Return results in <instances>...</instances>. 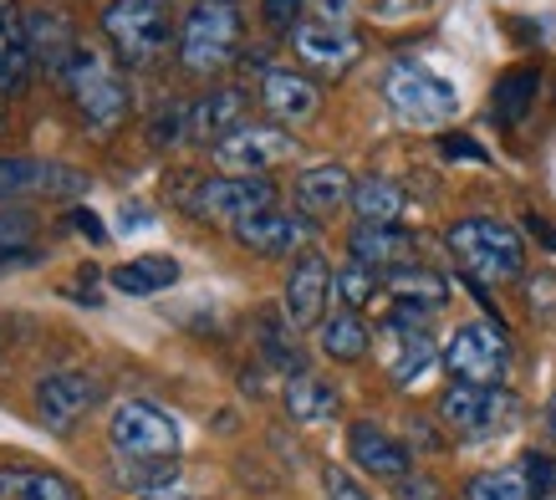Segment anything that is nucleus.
<instances>
[{
  "mask_svg": "<svg viewBox=\"0 0 556 500\" xmlns=\"http://www.w3.org/2000/svg\"><path fill=\"white\" fill-rule=\"evenodd\" d=\"M179 282V261L174 255H134L128 266L113 271V286L128 297H153V291H169Z\"/></svg>",
  "mask_w": 556,
  "mask_h": 500,
  "instance_id": "obj_31",
  "label": "nucleus"
},
{
  "mask_svg": "<svg viewBox=\"0 0 556 500\" xmlns=\"http://www.w3.org/2000/svg\"><path fill=\"white\" fill-rule=\"evenodd\" d=\"M332 297H338V307H348V312H368L372 301L383 297V271L363 266V261H348V266H338V276H332Z\"/></svg>",
  "mask_w": 556,
  "mask_h": 500,
  "instance_id": "obj_32",
  "label": "nucleus"
},
{
  "mask_svg": "<svg viewBox=\"0 0 556 500\" xmlns=\"http://www.w3.org/2000/svg\"><path fill=\"white\" fill-rule=\"evenodd\" d=\"M108 439H113V454L118 460H179V418L164 414L159 403L128 399L113 409V424H108Z\"/></svg>",
  "mask_w": 556,
  "mask_h": 500,
  "instance_id": "obj_9",
  "label": "nucleus"
},
{
  "mask_svg": "<svg viewBox=\"0 0 556 500\" xmlns=\"http://www.w3.org/2000/svg\"><path fill=\"white\" fill-rule=\"evenodd\" d=\"M0 500H83V490L47 465H0Z\"/></svg>",
  "mask_w": 556,
  "mask_h": 500,
  "instance_id": "obj_26",
  "label": "nucleus"
},
{
  "mask_svg": "<svg viewBox=\"0 0 556 500\" xmlns=\"http://www.w3.org/2000/svg\"><path fill=\"white\" fill-rule=\"evenodd\" d=\"M536 98H541V72L536 67H516L495 83V92H490V113H495L501 128H516V123L536 108Z\"/></svg>",
  "mask_w": 556,
  "mask_h": 500,
  "instance_id": "obj_29",
  "label": "nucleus"
},
{
  "mask_svg": "<svg viewBox=\"0 0 556 500\" xmlns=\"http://www.w3.org/2000/svg\"><path fill=\"white\" fill-rule=\"evenodd\" d=\"M510 333L501 322H465L455 337L444 342L439 363L450 367V384H475V388H506L510 378Z\"/></svg>",
  "mask_w": 556,
  "mask_h": 500,
  "instance_id": "obj_5",
  "label": "nucleus"
},
{
  "mask_svg": "<svg viewBox=\"0 0 556 500\" xmlns=\"http://www.w3.org/2000/svg\"><path fill=\"white\" fill-rule=\"evenodd\" d=\"M552 98H556V83H552Z\"/></svg>",
  "mask_w": 556,
  "mask_h": 500,
  "instance_id": "obj_50",
  "label": "nucleus"
},
{
  "mask_svg": "<svg viewBox=\"0 0 556 500\" xmlns=\"http://www.w3.org/2000/svg\"><path fill=\"white\" fill-rule=\"evenodd\" d=\"M31 83V47H26V26L16 21L11 0H0V92H21Z\"/></svg>",
  "mask_w": 556,
  "mask_h": 500,
  "instance_id": "obj_28",
  "label": "nucleus"
},
{
  "mask_svg": "<svg viewBox=\"0 0 556 500\" xmlns=\"http://www.w3.org/2000/svg\"><path fill=\"white\" fill-rule=\"evenodd\" d=\"M516 465H521V475H526L531 500H552L556 496V460L546 450H526Z\"/></svg>",
  "mask_w": 556,
  "mask_h": 500,
  "instance_id": "obj_37",
  "label": "nucleus"
},
{
  "mask_svg": "<svg viewBox=\"0 0 556 500\" xmlns=\"http://www.w3.org/2000/svg\"><path fill=\"white\" fill-rule=\"evenodd\" d=\"M87 189V174L67 164H47V159H0V200H21V195H51V200H72Z\"/></svg>",
  "mask_w": 556,
  "mask_h": 500,
  "instance_id": "obj_15",
  "label": "nucleus"
},
{
  "mask_svg": "<svg viewBox=\"0 0 556 500\" xmlns=\"http://www.w3.org/2000/svg\"><path fill=\"white\" fill-rule=\"evenodd\" d=\"M291 200H296V210L312 220L321 215H338L342 204H353V174L342 164H312L296 174V184H291Z\"/></svg>",
  "mask_w": 556,
  "mask_h": 500,
  "instance_id": "obj_22",
  "label": "nucleus"
},
{
  "mask_svg": "<svg viewBox=\"0 0 556 500\" xmlns=\"http://www.w3.org/2000/svg\"><path fill=\"white\" fill-rule=\"evenodd\" d=\"M526 230H531V240H541V246L556 255V220H546V215L531 210V215H526Z\"/></svg>",
  "mask_w": 556,
  "mask_h": 500,
  "instance_id": "obj_44",
  "label": "nucleus"
},
{
  "mask_svg": "<svg viewBox=\"0 0 556 500\" xmlns=\"http://www.w3.org/2000/svg\"><path fill=\"white\" fill-rule=\"evenodd\" d=\"M332 276L338 271L327 266V255L321 250H302L287 271V291H281V312L296 333L306 327H321L327 322V301H332Z\"/></svg>",
  "mask_w": 556,
  "mask_h": 500,
  "instance_id": "obj_11",
  "label": "nucleus"
},
{
  "mask_svg": "<svg viewBox=\"0 0 556 500\" xmlns=\"http://www.w3.org/2000/svg\"><path fill=\"white\" fill-rule=\"evenodd\" d=\"M465 500H531L521 465H490L465 480Z\"/></svg>",
  "mask_w": 556,
  "mask_h": 500,
  "instance_id": "obj_33",
  "label": "nucleus"
},
{
  "mask_svg": "<svg viewBox=\"0 0 556 500\" xmlns=\"http://www.w3.org/2000/svg\"><path fill=\"white\" fill-rule=\"evenodd\" d=\"M321 490H327V500H372L368 490H363V485H357L342 465H327V470H321Z\"/></svg>",
  "mask_w": 556,
  "mask_h": 500,
  "instance_id": "obj_39",
  "label": "nucleus"
},
{
  "mask_svg": "<svg viewBox=\"0 0 556 500\" xmlns=\"http://www.w3.org/2000/svg\"><path fill=\"white\" fill-rule=\"evenodd\" d=\"M378 358H383V373L393 378L399 388H414L429 373V367L444 358L429 337V322L419 317H383V337H378Z\"/></svg>",
  "mask_w": 556,
  "mask_h": 500,
  "instance_id": "obj_10",
  "label": "nucleus"
},
{
  "mask_svg": "<svg viewBox=\"0 0 556 500\" xmlns=\"http://www.w3.org/2000/svg\"><path fill=\"white\" fill-rule=\"evenodd\" d=\"M302 11H306V0H261V21H266V32H276V36L296 32L306 21Z\"/></svg>",
  "mask_w": 556,
  "mask_h": 500,
  "instance_id": "obj_38",
  "label": "nucleus"
},
{
  "mask_svg": "<svg viewBox=\"0 0 556 500\" xmlns=\"http://www.w3.org/2000/svg\"><path fill=\"white\" fill-rule=\"evenodd\" d=\"M291 51H296L302 67L321 72V77H342V72L363 57V36H357L353 26H338V21L306 16L302 26L291 32Z\"/></svg>",
  "mask_w": 556,
  "mask_h": 500,
  "instance_id": "obj_14",
  "label": "nucleus"
},
{
  "mask_svg": "<svg viewBox=\"0 0 556 500\" xmlns=\"http://www.w3.org/2000/svg\"><path fill=\"white\" fill-rule=\"evenodd\" d=\"M546 434H552V445H556V393H552V403H546Z\"/></svg>",
  "mask_w": 556,
  "mask_h": 500,
  "instance_id": "obj_47",
  "label": "nucleus"
},
{
  "mask_svg": "<svg viewBox=\"0 0 556 500\" xmlns=\"http://www.w3.org/2000/svg\"><path fill=\"white\" fill-rule=\"evenodd\" d=\"M414 255H419V235L404 225H357L348 235V261H363L372 271L414 266Z\"/></svg>",
  "mask_w": 556,
  "mask_h": 500,
  "instance_id": "obj_21",
  "label": "nucleus"
},
{
  "mask_svg": "<svg viewBox=\"0 0 556 500\" xmlns=\"http://www.w3.org/2000/svg\"><path fill=\"white\" fill-rule=\"evenodd\" d=\"M185 210L194 220H215V225H245V220L276 210V184L266 174H215L189 189Z\"/></svg>",
  "mask_w": 556,
  "mask_h": 500,
  "instance_id": "obj_8",
  "label": "nucleus"
},
{
  "mask_svg": "<svg viewBox=\"0 0 556 500\" xmlns=\"http://www.w3.org/2000/svg\"><path fill=\"white\" fill-rule=\"evenodd\" d=\"M439 153H444V159H470V164H485L490 159V153L480 149L475 138H465V134H444L439 138Z\"/></svg>",
  "mask_w": 556,
  "mask_h": 500,
  "instance_id": "obj_41",
  "label": "nucleus"
},
{
  "mask_svg": "<svg viewBox=\"0 0 556 500\" xmlns=\"http://www.w3.org/2000/svg\"><path fill=\"white\" fill-rule=\"evenodd\" d=\"M138 500H189V496H138Z\"/></svg>",
  "mask_w": 556,
  "mask_h": 500,
  "instance_id": "obj_49",
  "label": "nucleus"
},
{
  "mask_svg": "<svg viewBox=\"0 0 556 500\" xmlns=\"http://www.w3.org/2000/svg\"><path fill=\"white\" fill-rule=\"evenodd\" d=\"M240 41H245L240 0H194L179 26V62L194 77H215L240 57Z\"/></svg>",
  "mask_w": 556,
  "mask_h": 500,
  "instance_id": "obj_2",
  "label": "nucleus"
},
{
  "mask_svg": "<svg viewBox=\"0 0 556 500\" xmlns=\"http://www.w3.org/2000/svg\"><path fill=\"white\" fill-rule=\"evenodd\" d=\"M174 480H179V460H118V485L164 496Z\"/></svg>",
  "mask_w": 556,
  "mask_h": 500,
  "instance_id": "obj_35",
  "label": "nucleus"
},
{
  "mask_svg": "<svg viewBox=\"0 0 556 500\" xmlns=\"http://www.w3.org/2000/svg\"><path fill=\"white\" fill-rule=\"evenodd\" d=\"M261 108H266L276 123L296 128V123H312V117L321 113V92L312 77H302V72L270 67L266 77H261Z\"/></svg>",
  "mask_w": 556,
  "mask_h": 500,
  "instance_id": "obj_20",
  "label": "nucleus"
},
{
  "mask_svg": "<svg viewBox=\"0 0 556 500\" xmlns=\"http://www.w3.org/2000/svg\"><path fill=\"white\" fill-rule=\"evenodd\" d=\"M291 134L287 128H276V123H240L236 134H225L210 149V159H215L225 174H266V168H276L281 159H291Z\"/></svg>",
  "mask_w": 556,
  "mask_h": 500,
  "instance_id": "obj_12",
  "label": "nucleus"
},
{
  "mask_svg": "<svg viewBox=\"0 0 556 500\" xmlns=\"http://www.w3.org/2000/svg\"><path fill=\"white\" fill-rule=\"evenodd\" d=\"M408 429H414V445H419V450H444V445H450V439H439V434H434V424H429V418H414Z\"/></svg>",
  "mask_w": 556,
  "mask_h": 500,
  "instance_id": "obj_45",
  "label": "nucleus"
},
{
  "mask_svg": "<svg viewBox=\"0 0 556 500\" xmlns=\"http://www.w3.org/2000/svg\"><path fill=\"white\" fill-rule=\"evenodd\" d=\"M236 246L251 250V255H270V261H296L302 250H312V235H317V225H312V215H302V210H266V215L245 220V225H236Z\"/></svg>",
  "mask_w": 556,
  "mask_h": 500,
  "instance_id": "obj_13",
  "label": "nucleus"
},
{
  "mask_svg": "<svg viewBox=\"0 0 556 500\" xmlns=\"http://www.w3.org/2000/svg\"><path fill=\"white\" fill-rule=\"evenodd\" d=\"M21 26H26V47H31V62L36 67H47L51 77H62V72L72 67V57H77V32H72V21L62 16V11H47V5H36V11H26L21 16Z\"/></svg>",
  "mask_w": 556,
  "mask_h": 500,
  "instance_id": "obj_19",
  "label": "nucleus"
},
{
  "mask_svg": "<svg viewBox=\"0 0 556 500\" xmlns=\"http://www.w3.org/2000/svg\"><path fill=\"white\" fill-rule=\"evenodd\" d=\"M281 403H287L291 424H302V429L332 424V418L342 414L338 384H327V378H317V373H296V378H287V393H281Z\"/></svg>",
  "mask_w": 556,
  "mask_h": 500,
  "instance_id": "obj_24",
  "label": "nucleus"
},
{
  "mask_svg": "<svg viewBox=\"0 0 556 500\" xmlns=\"http://www.w3.org/2000/svg\"><path fill=\"white\" fill-rule=\"evenodd\" d=\"M521 418V399L510 388H475V384H450L439 393V424L475 445V439H495Z\"/></svg>",
  "mask_w": 556,
  "mask_h": 500,
  "instance_id": "obj_6",
  "label": "nucleus"
},
{
  "mask_svg": "<svg viewBox=\"0 0 556 500\" xmlns=\"http://www.w3.org/2000/svg\"><path fill=\"white\" fill-rule=\"evenodd\" d=\"M102 36L113 41L123 67H134V72L159 67L174 47L169 5L164 0H113L102 11Z\"/></svg>",
  "mask_w": 556,
  "mask_h": 500,
  "instance_id": "obj_3",
  "label": "nucleus"
},
{
  "mask_svg": "<svg viewBox=\"0 0 556 500\" xmlns=\"http://www.w3.org/2000/svg\"><path fill=\"white\" fill-rule=\"evenodd\" d=\"M317 348L327 363H363L372 348V333H368V322H363V312H348V307L327 312V322L317 327Z\"/></svg>",
  "mask_w": 556,
  "mask_h": 500,
  "instance_id": "obj_25",
  "label": "nucleus"
},
{
  "mask_svg": "<svg viewBox=\"0 0 556 500\" xmlns=\"http://www.w3.org/2000/svg\"><path fill=\"white\" fill-rule=\"evenodd\" d=\"M102 399V388L92 373H51L36 384V414L56 434H72V424Z\"/></svg>",
  "mask_w": 556,
  "mask_h": 500,
  "instance_id": "obj_18",
  "label": "nucleus"
},
{
  "mask_svg": "<svg viewBox=\"0 0 556 500\" xmlns=\"http://www.w3.org/2000/svg\"><path fill=\"white\" fill-rule=\"evenodd\" d=\"M444 250L455 255L465 282L475 286H516L526 282V240L516 225L495 215H465L444 230Z\"/></svg>",
  "mask_w": 556,
  "mask_h": 500,
  "instance_id": "obj_1",
  "label": "nucleus"
},
{
  "mask_svg": "<svg viewBox=\"0 0 556 500\" xmlns=\"http://www.w3.org/2000/svg\"><path fill=\"white\" fill-rule=\"evenodd\" d=\"M429 11V0H378V16L383 21H404V16H419Z\"/></svg>",
  "mask_w": 556,
  "mask_h": 500,
  "instance_id": "obj_43",
  "label": "nucleus"
},
{
  "mask_svg": "<svg viewBox=\"0 0 556 500\" xmlns=\"http://www.w3.org/2000/svg\"><path fill=\"white\" fill-rule=\"evenodd\" d=\"M67 225H77V230H83L87 240H92V246H108V230H102V220L92 215V210H72Z\"/></svg>",
  "mask_w": 556,
  "mask_h": 500,
  "instance_id": "obj_42",
  "label": "nucleus"
},
{
  "mask_svg": "<svg viewBox=\"0 0 556 500\" xmlns=\"http://www.w3.org/2000/svg\"><path fill=\"white\" fill-rule=\"evenodd\" d=\"M383 98L408 128H444L459 113L455 87L434 77L429 67H419V62H393L383 77Z\"/></svg>",
  "mask_w": 556,
  "mask_h": 500,
  "instance_id": "obj_7",
  "label": "nucleus"
},
{
  "mask_svg": "<svg viewBox=\"0 0 556 500\" xmlns=\"http://www.w3.org/2000/svg\"><path fill=\"white\" fill-rule=\"evenodd\" d=\"M552 500H556V496H552Z\"/></svg>",
  "mask_w": 556,
  "mask_h": 500,
  "instance_id": "obj_51",
  "label": "nucleus"
},
{
  "mask_svg": "<svg viewBox=\"0 0 556 500\" xmlns=\"http://www.w3.org/2000/svg\"><path fill=\"white\" fill-rule=\"evenodd\" d=\"M0 134H5V92H0Z\"/></svg>",
  "mask_w": 556,
  "mask_h": 500,
  "instance_id": "obj_48",
  "label": "nucleus"
},
{
  "mask_svg": "<svg viewBox=\"0 0 556 500\" xmlns=\"http://www.w3.org/2000/svg\"><path fill=\"white\" fill-rule=\"evenodd\" d=\"M245 123V92L240 87H215L200 102H189V143H210L215 149L225 134H236Z\"/></svg>",
  "mask_w": 556,
  "mask_h": 500,
  "instance_id": "obj_23",
  "label": "nucleus"
},
{
  "mask_svg": "<svg viewBox=\"0 0 556 500\" xmlns=\"http://www.w3.org/2000/svg\"><path fill=\"white\" fill-rule=\"evenodd\" d=\"M383 301L393 317H419L429 322L450 301V282L439 276L434 266H399V271H383Z\"/></svg>",
  "mask_w": 556,
  "mask_h": 500,
  "instance_id": "obj_17",
  "label": "nucleus"
},
{
  "mask_svg": "<svg viewBox=\"0 0 556 500\" xmlns=\"http://www.w3.org/2000/svg\"><path fill=\"white\" fill-rule=\"evenodd\" d=\"M185 138H189V102L164 98V108H159L149 123V143L153 149H174V143H185Z\"/></svg>",
  "mask_w": 556,
  "mask_h": 500,
  "instance_id": "obj_36",
  "label": "nucleus"
},
{
  "mask_svg": "<svg viewBox=\"0 0 556 500\" xmlns=\"http://www.w3.org/2000/svg\"><path fill=\"white\" fill-rule=\"evenodd\" d=\"M393 496L399 500H444V490H439V480H429L424 470H414V475H404V480L393 485Z\"/></svg>",
  "mask_w": 556,
  "mask_h": 500,
  "instance_id": "obj_40",
  "label": "nucleus"
},
{
  "mask_svg": "<svg viewBox=\"0 0 556 500\" xmlns=\"http://www.w3.org/2000/svg\"><path fill=\"white\" fill-rule=\"evenodd\" d=\"M31 230H36V220L26 215V210L0 215V266H26V261H36Z\"/></svg>",
  "mask_w": 556,
  "mask_h": 500,
  "instance_id": "obj_34",
  "label": "nucleus"
},
{
  "mask_svg": "<svg viewBox=\"0 0 556 500\" xmlns=\"http://www.w3.org/2000/svg\"><path fill=\"white\" fill-rule=\"evenodd\" d=\"M353 210L363 225H399L408 210V195L383 174H368V179L353 184Z\"/></svg>",
  "mask_w": 556,
  "mask_h": 500,
  "instance_id": "obj_30",
  "label": "nucleus"
},
{
  "mask_svg": "<svg viewBox=\"0 0 556 500\" xmlns=\"http://www.w3.org/2000/svg\"><path fill=\"white\" fill-rule=\"evenodd\" d=\"M348 454H353L357 470H368V475H378L388 485L414 475V450H408L404 439H393L383 424H372V418H353L348 424Z\"/></svg>",
  "mask_w": 556,
  "mask_h": 500,
  "instance_id": "obj_16",
  "label": "nucleus"
},
{
  "mask_svg": "<svg viewBox=\"0 0 556 500\" xmlns=\"http://www.w3.org/2000/svg\"><path fill=\"white\" fill-rule=\"evenodd\" d=\"M62 83H67L83 123L87 128H98V134H113L123 117H128V108H134V92H128V83H123V72L113 67L98 47H77L72 67L62 72Z\"/></svg>",
  "mask_w": 556,
  "mask_h": 500,
  "instance_id": "obj_4",
  "label": "nucleus"
},
{
  "mask_svg": "<svg viewBox=\"0 0 556 500\" xmlns=\"http://www.w3.org/2000/svg\"><path fill=\"white\" fill-rule=\"evenodd\" d=\"M317 5H321L317 21H338V26H348V5H353V0H317Z\"/></svg>",
  "mask_w": 556,
  "mask_h": 500,
  "instance_id": "obj_46",
  "label": "nucleus"
},
{
  "mask_svg": "<svg viewBox=\"0 0 556 500\" xmlns=\"http://www.w3.org/2000/svg\"><path fill=\"white\" fill-rule=\"evenodd\" d=\"M255 348L270 367H281L287 378L306 373V352L296 348V327L287 322V312H261L255 317Z\"/></svg>",
  "mask_w": 556,
  "mask_h": 500,
  "instance_id": "obj_27",
  "label": "nucleus"
}]
</instances>
